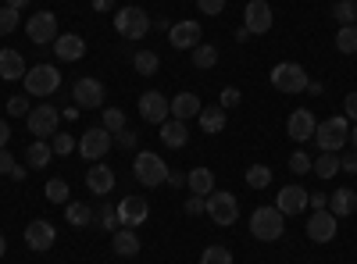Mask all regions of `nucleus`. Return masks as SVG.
Masks as SVG:
<instances>
[{
  "label": "nucleus",
  "mask_w": 357,
  "mask_h": 264,
  "mask_svg": "<svg viewBox=\"0 0 357 264\" xmlns=\"http://www.w3.org/2000/svg\"><path fill=\"white\" fill-rule=\"evenodd\" d=\"M4 250H8V243H4V236H0V257H4Z\"/></svg>",
  "instance_id": "nucleus-60"
},
{
  "label": "nucleus",
  "mask_w": 357,
  "mask_h": 264,
  "mask_svg": "<svg viewBox=\"0 0 357 264\" xmlns=\"http://www.w3.org/2000/svg\"><path fill=\"white\" fill-rule=\"evenodd\" d=\"M186 186H190L193 196H211L215 193V171L211 168H193L186 175Z\"/></svg>",
  "instance_id": "nucleus-22"
},
{
  "label": "nucleus",
  "mask_w": 357,
  "mask_h": 264,
  "mask_svg": "<svg viewBox=\"0 0 357 264\" xmlns=\"http://www.w3.org/2000/svg\"><path fill=\"white\" fill-rule=\"evenodd\" d=\"M272 8H268L264 4V0H250V4H247V11H243V25L250 29V36L257 33V36H264L268 33V29H272Z\"/></svg>",
  "instance_id": "nucleus-14"
},
{
  "label": "nucleus",
  "mask_w": 357,
  "mask_h": 264,
  "mask_svg": "<svg viewBox=\"0 0 357 264\" xmlns=\"http://www.w3.org/2000/svg\"><path fill=\"white\" fill-rule=\"evenodd\" d=\"M307 93H325V82H314V79H311V82H307Z\"/></svg>",
  "instance_id": "nucleus-58"
},
{
  "label": "nucleus",
  "mask_w": 357,
  "mask_h": 264,
  "mask_svg": "<svg viewBox=\"0 0 357 264\" xmlns=\"http://www.w3.org/2000/svg\"><path fill=\"white\" fill-rule=\"evenodd\" d=\"M97 222H100V228H107V232L118 228V208H114V203H104V208L97 211Z\"/></svg>",
  "instance_id": "nucleus-41"
},
{
  "label": "nucleus",
  "mask_w": 357,
  "mask_h": 264,
  "mask_svg": "<svg viewBox=\"0 0 357 264\" xmlns=\"http://www.w3.org/2000/svg\"><path fill=\"white\" fill-rule=\"evenodd\" d=\"M11 171H15V161L8 154V146H0V175H11Z\"/></svg>",
  "instance_id": "nucleus-49"
},
{
  "label": "nucleus",
  "mask_w": 357,
  "mask_h": 264,
  "mask_svg": "<svg viewBox=\"0 0 357 264\" xmlns=\"http://www.w3.org/2000/svg\"><path fill=\"white\" fill-rule=\"evenodd\" d=\"M311 164H314V161H311V157H307L304 150H296V154L289 157V168H293L296 175H304V171H311Z\"/></svg>",
  "instance_id": "nucleus-43"
},
{
  "label": "nucleus",
  "mask_w": 357,
  "mask_h": 264,
  "mask_svg": "<svg viewBox=\"0 0 357 264\" xmlns=\"http://www.w3.org/2000/svg\"><path fill=\"white\" fill-rule=\"evenodd\" d=\"M50 150H54V154H61V157H68V154L75 150V139H72L68 132H54V143H50Z\"/></svg>",
  "instance_id": "nucleus-40"
},
{
  "label": "nucleus",
  "mask_w": 357,
  "mask_h": 264,
  "mask_svg": "<svg viewBox=\"0 0 357 264\" xmlns=\"http://www.w3.org/2000/svg\"><path fill=\"white\" fill-rule=\"evenodd\" d=\"M275 208H279L282 215H304V211H307V189H304V186H286V189H279Z\"/></svg>",
  "instance_id": "nucleus-18"
},
{
  "label": "nucleus",
  "mask_w": 357,
  "mask_h": 264,
  "mask_svg": "<svg viewBox=\"0 0 357 264\" xmlns=\"http://www.w3.org/2000/svg\"><path fill=\"white\" fill-rule=\"evenodd\" d=\"M197 118H200V129L207 136H218L225 129V107H200Z\"/></svg>",
  "instance_id": "nucleus-28"
},
{
  "label": "nucleus",
  "mask_w": 357,
  "mask_h": 264,
  "mask_svg": "<svg viewBox=\"0 0 357 264\" xmlns=\"http://www.w3.org/2000/svg\"><path fill=\"white\" fill-rule=\"evenodd\" d=\"M114 208H118V225H126V228H136V225H143L146 218H151V203H146L139 193L122 196V203H114Z\"/></svg>",
  "instance_id": "nucleus-10"
},
{
  "label": "nucleus",
  "mask_w": 357,
  "mask_h": 264,
  "mask_svg": "<svg viewBox=\"0 0 357 264\" xmlns=\"http://www.w3.org/2000/svg\"><path fill=\"white\" fill-rule=\"evenodd\" d=\"M236 40L247 43V40H250V29H247V25H240V29H236Z\"/></svg>",
  "instance_id": "nucleus-56"
},
{
  "label": "nucleus",
  "mask_w": 357,
  "mask_h": 264,
  "mask_svg": "<svg viewBox=\"0 0 357 264\" xmlns=\"http://www.w3.org/2000/svg\"><path fill=\"white\" fill-rule=\"evenodd\" d=\"M268 79H272V86H275L279 93H304V90H307V82H311L307 72H304L301 65H293V61L275 65Z\"/></svg>",
  "instance_id": "nucleus-5"
},
{
  "label": "nucleus",
  "mask_w": 357,
  "mask_h": 264,
  "mask_svg": "<svg viewBox=\"0 0 357 264\" xmlns=\"http://www.w3.org/2000/svg\"><path fill=\"white\" fill-rule=\"evenodd\" d=\"M47 200L50 203H65L68 200V183L65 179H50L47 183Z\"/></svg>",
  "instance_id": "nucleus-39"
},
{
  "label": "nucleus",
  "mask_w": 357,
  "mask_h": 264,
  "mask_svg": "<svg viewBox=\"0 0 357 264\" xmlns=\"http://www.w3.org/2000/svg\"><path fill=\"white\" fill-rule=\"evenodd\" d=\"M193 65H197V68H215V65H218V47L197 43V47H193Z\"/></svg>",
  "instance_id": "nucleus-33"
},
{
  "label": "nucleus",
  "mask_w": 357,
  "mask_h": 264,
  "mask_svg": "<svg viewBox=\"0 0 357 264\" xmlns=\"http://www.w3.org/2000/svg\"><path fill=\"white\" fill-rule=\"evenodd\" d=\"M200 264H232V250L222 247V243H211L200 254Z\"/></svg>",
  "instance_id": "nucleus-35"
},
{
  "label": "nucleus",
  "mask_w": 357,
  "mask_h": 264,
  "mask_svg": "<svg viewBox=\"0 0 357 264\" xmlns=\"http://www.w3.org/2000/svg\"><path fill=\"white\" fill-rule=\"evenodd\" d=\"M8 114H29V97H22V93L11 97L8 100Z\"/></svg>",
  "instance_id": "nucleus-46"
},
{
  "label": "nucleus",
  "mask_w": 357,
  "mask_h": 264,
  "mask_svg": "<svg viewBox=\"0 0 357 264\" xmlns=\"http://www.w3.org/2000/svg\"><path fill=\"white\" fill-rule=\"evenodd\" d=\"M111 247H114V254H118V257H136V254H139V236H136L132 228L118 225V228H114V240H111Z\"/></svg>",
  "instance_id": "nucleus-23"
},
{
  "label": "nucleus",
  "mask_w": 357,
  "mask_h": 264,
  "mask_svg": "<svg viewBox=\"0 0 357 264\" xmlns=\"http://www.w3.org/2000/svg\"><path fill=\"white\" fill-rule=\"evenodd\" d=\"M25 33H29V40H33L36 47L54 43V40H57V18H54L50 11H36L33 18L25 22Z\"/></svg>",
  "instance_id": "nucleus-11"
},
{
  "label": "nucleus",
  "mask_w": 357,
  "mask_h": 264,
  "mask_svg": "<svg viewBox=\"0 0 357 264\" xmlns=\"http://www.w3.org/2000/svg\"><path fill=\"white\" fill-rule=\"evenodd\" d=\"M65 218H68V225H75V228H86L89 222H93V211H89V203H68L65 208Z\"/></svg>",
  "instance_id": "nucleus-32"
},
{
  "label": "nucleus",
  "mask_w": 357,
  "mask_h": 264,
  "mask_svg": "<svg viewBox=\"0 0 357 264\" xmlns=\"http://www.w3.org/2000/svg\"><path fill=\"white\" fill-rule=\"evenodd\" d=\"M311 171L318 175V179H333V175H340V154H329L321 150V157L311 164Z\"/></svg>",
  "instance_id": "nucleus-30"
},
{
  "label": "nucleus",
  "mask_w": 357,
  "mask_h": 264,
  "mask_svg": "<svg viewBox=\"0 0 357 264\" xmlns=\"http://www.w3.org/2000/svg\"><path fill=\"white\" fill-rule=\"evenodd\" d=\"M114 29H118V36H126V40H143L146 36V29H151V18H146L143 8H122L114 15Z\"/></svg>",
  "instance_id": "nucleus-6"
},
{
  "label": "nucleus",
  "mask_w": 357,
  "mask_h": 264,
  "mask_svg": "<svg viewBox=\"0 0 357 264\" xmlns=\"http://www.w3.org/2000/svg\"><path fill=\"white\" fill-rule=\"evenodd\" d=\"M104 97H107L104 82H97L93 75H82V79H75V86H72V100H75L82 111L100 107V104H104Z\"/></svg>",
  "instance_id": "nucleus-9"
},
{
  "label": "nucleus",
  "mask_w": 357,
  "mask_h": 264,
  "mask_svg": "<svg viewBox=\"0 0 357 264\" xmlns=\"http://www.w3.org/2000/svg\"><path fill=\"white\" fill-rule=\"evenodd\" d=\"M350 143H354V150H357V122L350 125Z\"/></svg>",
  "instance_id": "nucleus-59"
},
{
  "label": "nucleus",
  "mask_w": 357,
  "mask_h": 264,
  "mask_svg": "<svg viewBox=\"0 0 357 264\" xmlns=\"http://www.w3.org/2000/svg\"><path fill=\"white\" fill-rule=\"evenodd\" d=\"M61 90V75H57L54 65H36L25 72V93L29 97H50Z\"/></svg>",
  "instance_id": "nucleus-4"
},
{
  "label": "nucleus",
  "mask_w": 357,
  "mask_h": 264,
  "mask_svg": "<svg viewBox=\"0 0 357 264\" xmlns=\"http://www.w3.org/2000/svg\"><path fill=\"white\" fill-rule=\"evenodd\" d=\"M240 104V90H236V86H225L222 90V107H236Z\"/></svg>",
  "instance_id": "nucleus-47"
},
{
  "label": "nucleus",
  "mask_w": 357,
  "mask_h": 264,
  "mask_svg": "<svg viewBox=\"0 0 357 264\" xmlns=\"http://www.w3.org/2000/svg\"><path fill=\"white\" fill-rule=\"evenodd\" d=\"M107 150H111V132H107L104 125L82 132V139H79V154H82L86 161H100Z\"/></svg>",
  "instance_id": "nucleus-12"
},
{
  "label": "nucleus",
  "mask_w": 357,
  "mask_h": 264,
  "mask_svg": "<svg viewBox=\"0 0 357 264\" xmlns=\"http://www.w3.org/2000/svg\"><path fill=\"white\" fill-rule=\"evenodd\" d=\"M307 208L325 211V208H329V196H325V193H307Z\"/></svg>",
  "instance_id": "nucleus-48"
},
{
  "label": "nucleus",
  "mask_w": 357,
  "mask_h": 264,
  "mask_svg": "<svg viewBox=\"0 0 357 264\" xmlns=\"http://www.w3.org/2000/svg\"><path fill=\"white\" fill-rule=\"evenodd\" d=\"M168 186H175V189L186 186V175H183V171H168Z\"/></svg>",
  "instance_id": "nucleus-53"
},
{
  "label": "nucleus",
  "mask_w": 357,
  "mask_h": 264,
  "mask_svg": "<svg viewBox=\"0 0 357 264\" xmlns=\"http://www.w3.org/2000/svg\"><path fill=\"white\" fill-rule=\"evenodd\" d=\"M132 175H136V183H139V186L154 189V186L168 183V164H165L158 154L143 150V154H136V161H132Z\"/></svg>",
  "instance_id": "nucleus-3"
},
{
  "label": "nucleus",
  "mask_w": 357,
  "mask_h": 264,
  "mask_svg": "<svg viewBox=\"0 0 357 264\" xmlns=\"http://www.w3.org/2000/svg\"><path fill=\"white\" fill-rule=\"evenodd\" d=\"M197 8L204 15H222L225 11V0H197Z\"/></svg>",
  "instance_id": "nucleus-44"
},
{
  "label": "nucleus",
  "mask_w": 357,
  "mask_h": 264,
  "mask_svg": "<svg viewBox=\"0 0 357 264\" xmlns=\"http://www.w3.org/2000/svg\"><path fill=\"white\" fill-rule=\"evenodd\" d=\"M314 143H318V150L340 154L343 146L350 143V122L343 118V114H336V118H325V122L314 129Z\"/></svg>",
  "instance_id": "nucleus-2"
},
{
  "label": "nucleus",
  "mask_w": 357,
  "mask_h": 264,
  "mask_svg": "<svg viewBox=\"0 0 357 264\" xmlns=\"http://www.w3.org/2000/svg\"><path fill=\"white\" fill-rule=\"evenodd\" d=\"M132 68H136L139 75H154V72L161 68V57H158L154 50H136V57H132Z\"/></svg>",
  "instance_id": "nucleus-31"
},
{
  "label": "nucleus",
  "mask_w": 357,
  "mask_h": 264,
  "mask_svg": "<svg viewBox=\"0 0 357 264\" xmlns=\"http://www.w3.org/2000/svg\"><path fill=\"white\" fill-rule=\"evenodd\" d=\"M207 218H211L215 225H232L236 218H240V200H236L232 193L215 189L211 196H207Z\"/></svg>",
  "instance_id": "nucleus-8"
},
{
  "label": "nucleus",
  "mask_w": 357,
  "mask_h": 264,
  "mask_svg": "<svg viewBox=\"0 0 357 264\" xmlns=\"http://www.w3.org/2000/svg\"><path fill=\"white\" fill-rule=\"evenodd\" d=\"M333 18H336L340 25H357V4H354V0H336Z\"/></svg>",
  "instance_id": "nucleus-36"
},
{
  "label": "nucleus",
  "mask_w": 357,
  "mask_h": 264,
  "mask_svg": "<svg viewBox=\"0 0 357 264\" xmlns=\"http://www.w3.org/2000/svg\"><path fill=\"white\" fill-rule=\"evenodd\" d=\"M4 8H15V11H22V8H29V0H4Z\"/></svg>",
  "instance_id": "nucleus-57"
},
{
  "label": "nucleus",
  "mask_w": 357,
  "mask_h": 264,
  "mask_svg": "<svg viewBox=\"0 0 357 264\" xmlns=\"http://www.w3.org/2000/svg\"><path fill=\"white\" fill-rule=\"evenodd\" d=\"M25 122H29V132H33L36 139H47L57 132V122H61V111H57L54 104H36L33 111L25 114Z\"/></svg>",
  "instance_id": "nucleus-7"
},
{
  "label": "nucleus",
  "mask_w": 357,
  "mask_h": 264,
  "mask_svg": "<svg viewBox=\"0 0 357 264\" xmlns=\"http://www.w3.org/2000/svg\"><path fill=\"white\" fill-rule=\"evenodd\" d=\"M118 146H126V150H132V146H136V132L122 129V132H118Z\"/></svg>",
  "instance_id": "nucleus-51"
},
{
  "label": "nucleus",
  "mask_w": 357,
  "mask_h": 264,
  "mask_svg": "<svg viewBox=\"0 0 357 264\" xmlns=\"http://www.w3.org/2000/svg\"><path fill=\"white\" fill-rule=\"evenodd\" d=\"M54 240H57V232H54V225H50V222L36 218V222H29V225H25V247H33L36 254L50 250V247H54Z\"/></svg>",
  "instance_id": "nucleus-13"
},
{
  "label": "nucleus",
  "mask_w": 357,
  "mask_h": 264,
  "mask_svg": "<svg viewBox=\"0 0 357 264\" xmlns=\"http://www.w3.org/2000/svg\"><path fill=\"white\" fill-rule=\"evenodd\" d=\"M18 29V11L15 8H0V36H11Z\"/></svg>",
  "instance_id": "nucleus-42"
},
{
  "label": "nucleus",
  "mask_w": 357,
  "mask_h": 264,
  "mask_svg": "<svg viewBox=\"0 0 357 264\" xmlns=\"http://www.w3.org/2000/svg\"><path fill=\"white\" fill-rule=\"evenodd\" d=\"M168 107H172V114L178 122H186V118H197V114H200V97L197 93H178Z\"/></svg>",
  "instance_id": "nucleus-26"
},
{
  "label": "nucleus",
  "mask_w": 357,
  "mask_h": 264,
  "mask_svg": "<svg viewBox=\"0 0 357 264\" xmlns=\"http://www.w3.org/2000/svg\"><path fill=\"white\" fill-rule=\"evenodd\" d=\"M307 236L314 240V243H329L333 236H336V215L325 208V211H314L311 218H307Z\"/></svg>",
  "instance_id": "nucleus-16"
},
{
  "label": "nucleus",
  "mask_w": 357,
  "mask_h": 264,
  "mask_svg": "<svg viewBox=\"0 0 357 264\" xmlns=\"http://www.w3.org/2000/svg\"><path fill=\"white\" fill-rule=\"evenodd\" d=\"M190 132H186V122H161V143L172 146V150H178V146H186Z\"/></svg>",
  "instance_id": "nucleus-27"
},
{
  "label": "nucleus",
  "mask_w": 357,
  "mask_h": 264,
  "mask_svg": "<svg viewBox=\"0 0 357 264\" xmlns=\"http://www.w3.org/2000/svg\"><path fill=\"white\" fill-rule=\"evenodd\" d=\"M8 139H11V129H8L4 118H0V146H8Z\"/></svg>",
  "instance_id": "nucleus-54"
},
{
  "label": "nucleus",
  "mask_w": 357,
  "mask_h": 264,
  "mask_svg": "<svg viewBox=\"0 0 357 264\" xmlns=\"http://www.w3.org/2000/svg\"><path fill=\"white\" fill-rule=\"evenodd\" d=\"M54 54H57V61H79V57L86 54V43H82V36L65 33V36L54 40Z\"/></svg>",
  "instance_id": "nucleus-21"
},
{
  "label": "nucleus",
  "mask_w": 357,
  "mask_h": 264,
  "mask_svg": "<svg viewBox=\"0 0 357 264\" xmlns=\"http://www.w3.org/2000/svg\"><path fill=\"white\" fill-rule=\"evenodd\" d=\"M86 189H93L97 196H107L114 189V171L107 164H93L86 171Z\"/></svg>",
  "instance_id": "nucleus-20"
},
{
  "label": "nucleus",
  "mask_w": 357,
  "mask_h": 264,
  "mask_svg": "<svg viewBox=\"0 0 357 264\" xmlns=\"http://www.w3.org/2000/svg\"><path fill=\"white\" fill-rule=\"evenodd\" d=\"M329 211L336 215V218H350L354 211H357V193L347 186V189H336L333 196H329Z\"/></svg>",
  "instance_id": "nucleus-25"
},
{
  "label": "nucleus",
  "mask_w": 357,
  "mask_h": 264,
  "mask_svg": "<svg viewBox=\"0 0 357 264\" xmlns=\"http://www.w3.org/2000/svg\"><path fill=\"white\" fill-rule=\"evenodd\" d=\"M114 0H93V11H111Z\"/></svg>",
  "instance_id": "nucleus-55"
},
{
  "label": "nucleus",
  "mask_w": 357,
  "mask_h": 264,
  "mask_svg": "<svg viewBox=\"0 0 357 264\" xmlns=\"http://www.w3.org/2000/svg\"><path fill=\"white\" fill-rule=\"evenodd\" d=\"M25 157H29V168H47L50 157H54V150H50L43 139H33V143H29V150H25Z\"/></svg>",
  "instance_id": "nucleus-29"
},
{
  "label": "nucleus",
  "mask_w": 357,
  "mask_h": 264,
  "mask_svg": "<svg viewBox=\"0 0 357 264\" xmlns=\"http://www.w3.org/2000/svg\"><path fill=\"white\" fill-rule=\"evenodd\" d=\"M286 129H289V136H293L296 143H304V139H314V129H318V122H314V114H311L307 107H301V111H293V114H289Z\"/></svg>",
  "instance_id": "nucleus-19"
},
{
  "label": "nucleus",
  "mask_w": 357,
  "mask_h": 264,
  "mask_svg": "<svg viewBox=\"0 0 357 264\" xmlns=\"http://www.w3.org/2000/svg\"><path fill=\"white\" fill-rule=\"evenodd\" d=\"M340 171H350V175H357V150H354L350 157H340Z\"/></svg>",
  "instance_id": "nucleus-52"
},
{
  "label": "nucleus",
  "mask_w": 357,
  "mask_h": 264,
  "mask_svg": "<svg viewBox=\"0 0 357 264\" xmlns=\"http://www.w3.org/2000/svg\"><path fill=\"white\" fill-rule=\"evenodd\" d=\"M282 232H286V215L279 208H257L250 215V236L254 240L272 243V240H282Z\"/></svg>",
  "instance_id": "nucleus-1"
},
{
  "label": "nucleus",
  "mask_w": 357,
  "mask_h": 264,
  "mask_svg": "<svg viewBox=\"0 0 357 264\" xmlns=\"http://www.w3.org/2000/svg\"><path fill=\"white\" fill-rule=\"evenodd\" d=\"M104 129L114 136V132H122L126 129V111H118V107H104Z\"/></svg>",
  "instance_id": "nucleus-38"
},
{
  "label": "nucleus",
  "mask_w": 357,
  "mask_h": 264,
  "mask_svg": "<svg viewBox=\"0 0 357 264\" xmlns=\"http://www.w3.org/2000/svg\"><path fill=\"white\" fill-rule=\"evenodd\" d=\"M25 61H22V54L18 50H0V79H8V82H15V79H25Z\"/></svg>",
  "instance_id": "nucleus-24"
},
{
  "label": "nucleus",
  "mask_w": 357,
  "mask_h": 264,
  "mask_svg": "<svg viewBox=\"0 0 357 264\" xmlns=\"http://www.w3.org/2000/svg\"><path fill=\"white\" fill-rule=\"evenodd\" d=\"M268 183H272V168L268 164H250L247 168V186L250 189H264Z\"/></svg>",
  "instance_id": "nucleus-34"
},
{
  "label": "nucleus",
  "mask_w": 357,
  "mask_h": 264,
  "mask_svg": "<svg viewBox=\"0 0 357 264\" xmlns=\"http://www.w3.org/2000/svg\"><path fill=\"white\" fill-rule=\"evenodd\" d=\"M186 215H207V196H190L186 200Z\"/></svg>",
  "instance_id": "nucleus-45"
},
{
  "label": "nucleus",
  "mask_w": 357,
  "mask_h": 264,
  "mask_svg": "<svg viewBox=\"0 0 357 264\" xmlns=\"http://www.w3.org/2000/svg\"><path fill=\"white\" fill-rule=\"evenodd\" d=\"M336 47L343 54H357V25H343L336 33Z\"/></svg>",
  "instance_id": "nucleus-37"
},
{
  "label": "nucleus",
  "mask_w": 357,
  "mask_h": 264,
  "mask_svg": "<svg viewBox=\"0 0 357 264\" xmlns=\"http://www.w3.org/2000/svg\"><path fill=\"white\" fill-rule=\"evenodd\" d=\"M343 107H347V118H350V122H357V93H347Z\"/></svg>",
  "instance_id": "nucleus-50"
},
{
  "label": "nucleus",
  "mask_w": 357,
  "mask_h": 264,
  "mask_svg": "<svg viewBox=\"0 0 357 264\" xmlns=\"http://www.w3.org/2000/svg\"><path fill=\"white\" fill-rule=\"evenodd\" d=\"M168 40L175 50H193L200 43V22H178L168 29Z\"/></svg>",
  "instance_id": "nucleus-17"
},
{
  "label": "nucleus",
  "mask_w": 357,
  "mask_h": 264,
  "mask_svg": "<svg viewBox=\"0 0 357 264\" xmlns=\"http://www.w3.org/2000/svg\"><path fill=\"white\" fill-rule=\"evenodd\" d=\"M172 100H165L161 93H143L139 97V114H143V122H154V125H161V122H168V114H172V107H168Z\"/></svg>",
  "instance_id": "nucleus-15"
}]
</instances>
